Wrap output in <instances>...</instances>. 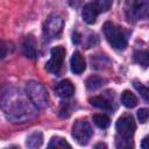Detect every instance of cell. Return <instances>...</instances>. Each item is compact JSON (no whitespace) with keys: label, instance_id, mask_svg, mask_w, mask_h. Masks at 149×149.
<instances>
[{"label":"cell","instance_id":"8992f818","mask_svg":"<svg viewBox=\"0 0 149 149\" xmlns=\"http://www.w3.org/2000/svg\"><path fill=\"white\" fill-rule=\"evenodd\" d=\"M93 134V130H92V127L91 125L85 121V120H77L74 123H73V127H72V136L73 139L81 146L86 144L91 136Z\"/></svg>","mask_w":149,"mask_h":149},{"label":"cell","instance_id":"ba28073f","mask_svg":"<svg viewBox=\"0 0 149 149\" xmlns=\"http://www.w3.org/2000/svg\"><path fill=\"white\" fill-rule=\"evenodd\" d=\"M63 29V19L58 15H51L47 19L44 24V31L51 38L58 37Z\"/></svg>","mask_w":149,"mask_h":149},{"label":"cell","instance_id":"6da1fadb","mask_svg":"<svg viewBox=\"0 0 149 149\" xmlns=\"http://www.w3.org/2000/svg\"><path fill=\"white\" fill-rule=\"evenodd\" d=\"M2 108L8 116V119L13 120L14 122H23L34 116L36 106L33 101H28L27 99L22 98L20 94H10L9 93L3 98Z\"/></svg>","mask_w":149,"mask_h":149},{"label":"cell","instance_id":"ac0fdd59","mask_svg":"<svg viewBox=\"0 0 149 149\" xmlns=\"http://www.w3.org/2000/svg\"><path fill=\"white\" fill-rule=\"evenodd\" d=\"M102 85H104V79L98 76H91L86 80V86L88 90H97Z\"/></svg>","mask_w":149,"mask_h":149},{"label":"cell","instance_id":"3957f363","mask_svg":"<svg viewBox=\"0 0 149 149\" xmlns=\"http://www.w3.org/2000/svg\"><path fill=\"white\" fill-rule=\"evenodd\" d=\"M125 13L127 19L132 21L149 16V0H126Z\"/></svg>","mask_w":149,"mask_h":149},{"label":"cell","instance_id":"603a6c76","mask_svg":"<svg viewBox=\"0 0 149 149\" xmlns=\"http://www.w3.org/2000/svg\"><path fill=\"white\" fill-rule=\"evenodd\" d=\"M141 148H142V149H149V135L146 136V137L142 140V142H141Z\"/></svg>","mask_w":149,"mask_h":149},{"label":"cell","instance_id":"52a82bcc","mask_svg":"<svg viewBox=\"0 0 149 149\" xmlns=\"http://www.w3.org/2000/svg\"><path fill=\"white\" fill-rule=\"evenodd\" d=\"M64 56H65V49L63 47L58 45V47L52 48L51 49V57L45 65L47 70L52 72V73H58L62 65H63Z\"/></svg>","mask_w":149,"mask_h":149},{"label":"cell","instance_id":"e0dca14e","mask_svg":"<svg viewBox=\"0 0 149 149\" xmlns=\"http://www.w3.org/2000/svg\"><path fill=\"white\" fill-rule=\"evenodd\" d=\"M92 119H93V122L95 123V126H98L99 128H102V129L107 128L111 123L109 118L105 114H94L92 116Z\"/></svg>","mask_w":149,"mask_h":149},{"label":"cell","instance_id":"5b68a950","mask_svg":"<svg viewBox=\"0 0 149 149\" xmlns=\"http://www.w3.org/2000/svg\"><path fill=\"white\" fill-rule=\"evenodd\" d=\"M104 34L108 43L118 50H123L127 47V40L123 33L112 22H106L104 24Z\"/></svg>","mask_w":149,"mask_h":149},{"label":"cell","instance_id":"2e32d148","mask_svg":"<svg viewBox=\"0 0 149 149\" xmlns=\"http://www.w3.org/2000/svg\"><path fill=\"white\" fill-rule=\"evenodd\" d=\"M43 142V136L40 132H35L33 133L31 135L28 136L27 139V146L29 148H37V147H41Z\"/></svg>","mask_w":149,"mask_h":149},{"label":"cell","instance_id":"d6986e66","mask_svg":"<svg viewBox=\"0 0 149 149\" xmlns=\"http://www.w3.org/2000/svg\"><path fill=\"white\" fill-rule=\"evenodd\" d=\"M49 148H71V146L62 137H52L48 144Z\"/></svg>","mask_w":149,"mask_h":149},{"label":"cell","instance_id":"7402d4cb","mask_svg":"<svg viewBox=\"0 0 149 149\" xmlns=\"http://www.w3.org/2000/svg\"><path fill=\"white\" fill-rule=\"evenodd\" d=\"M137 118H139V120H140L141 123L147 122V120H148V118H149V111L146 109V108L139 109V111H137Z\"/></svg>","mask_w":149,"mask_h":149},{"label":"cell","instance_id":"44dd1931","mask_svg":"<svg viewBox=\"0 0 149 149\" xmlns=\"http://www.w3.org/2000/svg\"><path fill=\"white\" fill-rule=\"evenodd\" d=\"M134 86H135V88L140 92V94L142 95V98H143L147 102H149V86H144L143 84L137 83V81H135Z\"/></svg>","mask_w":149,"mask_h":149},{"label":"cell","instance_id":"9c48e42d","mask_svg":"<svg viewBox=\"0 0 149 149\" xmlns=\"http://www.w3.org/2000/svg\"><path fill=\"white\" fill-rule=\"evenodd\" d=\"M98 8L95 7L94 2H90V3H86L83 8V12H81V16H83V20L87 23V24H93L95 23L97 21V16H98Z\"/></svg>","mask_w":149,"mask_h":149},{"label":"cell","instance_id":"4fadbf2b","mask_svg":"<svg viewBox=\"0 0 149 149\" xmlns=\"http://www.w3.org/2000/svg\"><path fill=\"white\" fill-rule=\"evenodd\" d=\"M121 101L123 104V106L128 107V108H133L137 105V98L130 92V91H123L121 94Z\"/></svg>","mask_w":149,"mask_h":149},{"label":"cell","instance_id":"7c38bea8","mask_svg":"<svg viewBox=\"0 0 149 149\" xmlns=\"http://www.w3.org/2000/svg\"><path fill=\"white\" fill-rule=\"evenodd\" d=\"M23 52L28 58H36L37 52H36V47H35V41L31 36H28L24 40L23 43Z\"/></svg>","mask_w":149,"mask_h":149},{"label":"cell","instance_id":"7a4b0ae2","mask_svg":"<svg viewBox=\"0 0 149 149\" xmlns=\"http://www.w3.org/2000/svg\"><path fill=\"white\" fill-rule=\"evenodd\" d=\"M118 136H116V147L119 148H129L132 146V136L135 133L136 125L132 115L121 116L115 125Z\"/></svg>","mask_w":149,"mask_h":149},{"label":"cell","instance_id":"277c9868","mask_svg":"<svg viewBox=\"0 0 149 149\" xmlns=\"http://www.w3.org/2000/svg\"><path fill=\"white\" fill-rule=\"evenodd\" d=\"M27 95L33 101V104L38 108H44L49 105V97L47 90L42 84L36 81H29L27 84Z\"/></svg>","mask_w":149,"mask_h":149},{"label":"cell","instance_id":"ffe728a7","mask_svg":"<svg viewBox=\"0 0 149 149\" xmlns=\"http://www.w3.org/2000/svg\"><path fill=\"white\" fill-rule=\"evenodd\" d=\"M93 2L95 5V7L98 8L99 13H104V12H107L111 8L113 0H94Z\"/></svg>","mask_w":149,"mask_h":149},{"label":"cell","instance_id":"30bf717a","mask_svg":"<svg viewBox=\"0 0 149 149\" xmlns=\"http://www.w3.org/2000/svg\"><path fill=\"white\" fill-rule=\"evenodd\" d=\"M86 69V63H85V59L84 57L81 56L80 52L76 51L72 54V57H71V70L73 73L76 74H80L85 71Z\"/></svg>","mask_w":149,"mask_h":149},{"label":"cell","instance_id":"9a60e30c","mask_svg":"<svg viewBox=\"0 0 149 149\" xmlns=\"http://www.w3.org/2000/svg\"><path fill=\"white\" fill-rule=\"evenodd\" d=\"M90 104L97 108H101V109H111V102L108 100H106L102 97H93L90 98Z\"/></svg>","mask_w":149,"mask_h":149},{"label":"cell","instance_id":"5bb4252c","mask_svg":"<svg viewBox=\"0 0 149 149\" xmlns=\"http://www.w3.org/2000/svg\"><path fill=\"white\" fill-rule=\"evenodd\" d=\"M134 59L137 64L142 65L143 68L149 66V50H142V51H136L134 54Z\"/></svg>","mask_w":149,"mask_h":149},{"label":"cell","instance_id":"8fae6325","mask_svg":"<svg viewBox=\"0 0 149 149\" xmlns=\"http://www.w3.org/2000/svg\"><path fill=\"white\" fill-rule=\"evenodd\" d=\"M56 93L61 97V98H70L73 93H74V87L72 85V83L68 79L62 80L57 84L56 86Z\"/></svg>","mask_w":149,"mask_h":149}]
</instances>
